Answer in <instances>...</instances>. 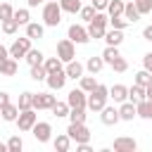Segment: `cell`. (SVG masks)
<instances>
[{"mask_svg":"<svg viewBox=\"0 0 152 152\" xmlns=\"http://www.w3.org/2000/svg\"><path fill=\"white\" fill-rule=\"evenodd\" d=\"M107 102H109V88H107V86H102V83H97V86L88 93L86 109H90V112H100Z\"/></svg>","mask_w":152,"mask_h":152,"instance_id":"1","label":"cell"},{"mask_svg":"<svg viewBox=\"0 0 152 152\" xmlns=\"http://www.w3.org/2000/svg\"><path fill=\"white\" fill-rule=\"evenodd\" d=\"M43 24L45 26H59L62 24V7H59V2H52V0L43 2Z\"/></svg>","mask_w":152,"mask_h":152,"instance_id":"2","label":"cell"},{"mask_svg":"<svg viewBox=\"0 0 152 152\" xmlns=\"http://www.w3.org/2000/svg\"><path fill=\"white\" fill-rule=\"evenodd\" d=\"M107 24H109V17H107V12H97L95 17H93V21H88V36H90V40L95 38V40H100L102 36H104V31H107Z\"/></svg>","mask_w":152,"mask_h":152,"instance_id":"3","label":"cell"},{"mask_svg":"<svg viewBox=\"0 0 152 152\" xmlns=\"http://www.w3.org/2000/svg\"><path fill=\"white\" fill-rule=\"evenodd\" d=\"M38 121V114H36V109L33 107H28V109H21L19 114H17V119H14V124H17V128L21 131V133H28L31 128H33V124Z\"/></svg>","mask_w":152,"mask_h":152,"instance_id":"4","label":"cell"},{"mask_svg":"<svg viewBox=\"0 0 152 152\" xmlns=\"http://www.w3.org/2000/svg\"><path fill=\"white\" fill-rule=\"evenodd\" d=\"M66 135L71 138V142H88L90 140V131H88V126L86 124H69V128H66Z\"/></svg>","mask_w":152,"mask_h":152,"instance_id":"5","label":"cell"},{"mask_svg":"<svg viewBox=\"0 0 152 152\" xmlns=\"http://www.w3.org/2000/svg\"><path fill=\"white\" fill-rule=\"evenodd\" d=\"M66 38H69L71 43H76V45H86V43L90 40L88 28H86V26H81V24H71V26L66 28Z\"/></svg>","mask_w":152,"mask_h":152,"instance_id":"6","label":"cell"},{"mask_svg":"<svg viewBox=\"0 0 152 152\" xmlns=\"http://www.w3.org/2000/svg\"><path fill=\"white\" fill-rule=\"evenodd\" d=\"M7 50H10V57L21 59V57H26V52L31 50V38H28V36H24V38H14V43H12Z\"/></svg>","mask_w":152,"mask_h":152,"instance_id":"7","label":"cell"},{"mask_svg":"<svg viewBox=\"0 0 152 152\" xmlns=\"http://www.w3.org/2000/svg\"><path fill=\"white\" fill-rule=\"evenodd\" d=\"M57 57H59L64 64L71 62V59H76V43H71L69 38L59 40V43H57Z\"/></svg>","mask_w":152,"mask_h":152,"instance_id":"8","label":"cell"},{"mask_svg":"<svg viewBox=\"0 0 152 152\" xmlns=\"http://www.w3.org/2000/svg\"><path fill=\"white\" fill-rule=\"evenodd\" d=\"M45 83H48V88H50V90H62V88L66 86V74H64V69L50 71V74L45 76Z\"/></svg>","mask_w":152,"mask_h":152,"instance_id":"9","label":"cell"},{"mask_svg":"<svg viewBox=\"0 0 152 152\" xmlns=\"http://www.w3.org/2000/svg\"><path fill=\"white\" fill-rule=\"evenodd\" d=\"M31 133H33V138H36L38 142H48V140L52 138V126H50L48 121H36L33 128H31Z\"/></svg>","mask_w":152,"mask_h":152,"instance_id":"10","label":"cell"},{"mask_svg":"<svg viewBox=\"0 0 152 152\" xmlns=\"http://www.w3.org/2000/svg\"><path fill=\"white\" fill-rule=\"evenodd\" d=\"M55 104V95H50V93H33V102H31V107L36 109V112H40V109H50Z\"/></svg>","mask_w":152,"mask_h":152,"instance_id":"11","label":"cell"},{"mask_svg":"<svg viewBox=\"0 0 152 152\" xmlns=\"http://www.w3.org/2000/svg\"><path fill=\"white\" fill-rule=\"evenodd\" d=\"M66 102H69L71 109H74V107H86V102H88V93L81 90V88H74V90H69Z\"/></svg>","mask_w":152,"mask_h":152,"instance_id":"12","label":"cell"},{"mask_svg":"<svg viewBox=\"0 0 152 152\" xmlns=\"http://www.w3.org/2000/svg\"><path fill=\"white\" fill-rule=\"evenodd\" d=\"M100 121H102L104 126H114V124H119V121H121V119H119V109L104 104V107L100 109Z\"/></svg>","mask_w":152,"mask_h":152,"instance_id":"13","label":"cell"},{"mask_svg":"<svg viewBox=\"0 0 152 152\" xmlns=\"http://www.w3.org/2000/svg\"><path fill=\"white\" fill-rule=\"evenodd\" d=\"M83 71H86V66H83L78 59H71V62H66V64H64V74H66V78L78 81V78L83 76Z\"/></svg>","mask_w":152,"mask_h":152,"instance_id":"14","label":"cell"},{"mask_svg":"<svg viewBox=\"0 0 152 152\" xmlns=\"http://www.w3.org/2000/svg\"><path fill=\"white\" fill-rule=\"evenodd\" d=\"M119 119L121 121H133L138 114H135V104L131 102V100H124V102H119Z\"/></svg>","mask_w":152,"mask_h":152,"instance_id":"15","label":"cell"},{"mask_svg":"<svg viewBox=\"0 0 152 152\" xmlns=\"http://www.w3.org/2000/svg\"><path fill=\"white\" fill-rule=\"evenodd\" d=\"M114 150L116 152H135L138 150V142L133 138H128V135H119L114 140Z\"/></svg>","mask_w":152,"mask_h":152,"instance_id":"16","label":"cell"},{"mask_svg":"<svg viewBox=\"0 0 152 152\" xmlns=\"http://www.w3.org/2000/svg\"><path fill=\"white\" fill-rule=\"evenodd\" d=\"M26 36L31 40H40L45 36V24H38V21H28L26 24Z\"/></svg>","mask_w":152,"mask_h":152,"instance_id":"17","label":"cell"},{"mask_svg":"<svg viewBox=\"0 0 152 152\" xmlns=\"http://www.w3.org/2000/svg\"><path fill=\"white\" fill-rule=\"evenodd\" d=\"M19 71V59L7 57L5 62H0V76H14Z\"/></svg>","mask_w":152,"mask_h":152,"instance_id":"18","label":"cell"},{"mask_svg":"<svg viewBox=\"0 0 152 152\" xmlns=\"http://www.w3.org/2000/svg\"><path fill=\"white\" fill-rule=\"evenodd\" d=\"M109 97H112L114 102H124V100H128V88L121 86V83H114V86L109 88Z\"/></svg>","mask_w":152,"mask_h":152,"instance_id":"19","label":"cell"},{"mask_svg":"<svg viewBox=\"0 0 152 152\" xmlns=\"http://www.w3.org/2000/svg\"><path fill=\"white\" fill-rule=\"evenodd\" d=\"M124 17L128 19V24H135V21H138V19H140L142 14L138 12V7H135V2H133V0H128V2L124 5Z\"/></svg>","mask_w":152,"mask_h":152,"instance_id":"20","label":"cell"},{"mask_svg":"<svg viewBox=\"0 0 152 152\" xmlns=\"http://www.w3.org/2000/svg\"><path fill=\"white\" fill-rule=\"evenodd\" d=\"M102 38H104V43H107V45H116V48H119V45L124 43V31L112 28V31H104V36H102Z\"/></svg>","mask_w":152,"mask_h":152,"instance_id":"21","label":"cell"},{"mask_svg":"<svg viewBox=\"0 0 152 152\" xmlns=\"http://www.w3.org/2000/svg\"><path fill=\"white\" fill-rule=\"evenodd\" d=\"M17 114H19V107H17L14 102H7V104L0 107V116H2V121H14Z\"/></svg>","mask_w":152,"mask_h":152,"instance_id":"22","label":"cell"},{"mask_svg":"<svg viewBox=\"0 0 152 152\" xmlns=\"http://www.w3.org/2000/svg\"><path fill=\"white\" fill-rule=\"evenodd\" d=\"M135 114L140 116V119H152V100H140L138 104H135Z\"/></svg>","mask_w":152,"mask_h":152,"instance_id":"23","label":"cell"},{"mask_svg":"<svg viewBox=\"0 0 152 152\" xmlns=\"http://www.w3.org/2000/svg\"><path fill=\"white\" fill-rule=\"evenodd\" d=\"M128 100H131L133 104H138L140 100H145V86H138V83H133V86L128 88Z\"/></svg>","mask_w":152,"mask_h":152,"instance_id":"24","label":"cell"},{"mask_svg":"<svg viewBox=\"0 0 152 152\" xmlns=\"http://www.w3.org/2000/svg\"><path fill=\"white\" fill-rule=\"evenodd\" d=\"M69 109H71V107H69V102H66V100H64V102H62V100H55V104L50 107V112H52L57 119H62V116H69Z\"/></svg>","mask_w":152,"mask_h":152,"instance_id":"25","label":"cell"},{"mask_svg":"<svg viewBox=\"0 0 152 152\" xmlns=\"http://www.w3.org/2000/svg\"><path fill=\"white\" fill-rule=\"evenodd\" d=\"M52 145H55L57 152H69V147H71V138H69L66 133H59V135L52 140Z\"/></svg>","mask_w":152,"mask_h":152,"instance_id":"26","label":"cell"},{"mask_svg":"<svg viewBox=\"0 0 152 152\" xmlns=\"http://www.w3.org/2000/svg\"><path fill=\"white\" fill-rule=\"evenodd\" d=\"M124 5H126L124 0H109V5H107V10H104L107 17H121V14H124Z\"/></svg>","mask_w":152,"mask_h":152,"instance_id":"27","label":"cell"},{"mask_svg":"<svg viewBox=\"0 0 152 152\" xmlns=\"http://www.w3.org/2000/svg\"><path fill=\"white\" fill-rule=\"evenodd\" d=\"M59 7H62V12H66V14H78V10H81L83 5H81V0H59Z\"/></svg>","mask_w":152,"mask_h":152,"instance_id":"28","label":"cell"},{"mask_svg":"<svg viewBox=\"0 0 152 152\" xmlns=\"http://www.w3.org/2000/svg\"><path fill=\"white\" fill-rule=\"evenodd\" d=\"M102 66H104V59H102V55L100 57H88V62H86V69L90 71V74H97V71H102Z\"/></svg>","mask_w":152,"mask_h":152,"instance_id":"29","label":"cell"},{"mask_svg":"<svg viewBox=\"0 0 152 152\" xmlns=\"http://www.w3.org/2000/svg\"><path fill=\"white\" fill-rule=\"evenodd\" d=\"M69 124H86V107L69 109Z\"/></svg>","mask_w":152,"mask_h":152,"instance_id":"30","label":"cell"},{"mask_svg":"<svg viewBox=\"0 0 152 152\" xmlns=\"http://www.w3.org/2000/svg\"><path fill=\"white\" fill-rule=\"evenodd\" d=\"M14 19H17L19 26H26V24L31 21V12H28V7H19V10H14Z\"/></svg>","mask_w":152,"mask_h":152,"instance_id":"31","label":"cell"},{"mask_svg":"<svg viewBox=\"0 0 152 152\" xmlns=\"http://www.w3.org/2000/svg\"><path fill=\"white\" fill-rule=\"evenodd\" d=\"M0 28H2V33H7V36H14V33L19 31V24H17V19L12 17V19H5V21H0Z\"/></svg>","mask_w":152,"mask_h":152,"instance_id":"32","label":"cell"},{"mask_svg":"<svg viewBox=\"0 0 152 152\" xmlns=\"http://www.w3.org/2000/svg\"><path fill=\"white\" fill-rule=\"evenodd\" d=\"M119 55H121V52H119V48H116V45H107V48L102 50V59H104V64H112Z\"/></svg>","mask_w":152,"mask_h":152,"instance_id":"33","label":"cell"},{"mask_svg":"<svg viewBox=\"0 0 152 152\" xmlns=\"http://www.w3.org/2000/svg\"><path fill=\"white\" fill-rule=\"evenodd\" d=\"M24 59H26V62H28V64L33 66V64H43V59H45V55H43L40 50H36V48H31V50L26 52V57H24Z\"/></svg>","mask_w":152,"mask_h":152,"instance_id":"34","label":"cell"},{"mask_svg":"<svg viewBox=\"0 0 152 152\" xmlns=\"http://www.w3.org/2000/svg\"><path fill=\"white\" fill-rule=\"evenodd\" d=\"M43 66H45V69H48V74H50V71L64 69V62H62L59 57H48V59H43Z\"/></svg>","mask_w":152,"mask_h":152,"instance_id":"35","label":"cell"},{"mask_svg":"<svg viewBox=\"0 0 152 152\" xmlns=\"http://www.w3.org/2000/svg\"><path fill=\"white\" fill-rule=\"evenodd\" d=\"M95 86H97L95 74H93V76H81V78H78V88H81V90H86V93H90Z\"/></svg>","mask_w":152,"mask_h":152,"instance_id":"36","label":"cell"},{"mask_svg":"<svg viewBox=\"0 0 152 152\" xmlns=\"http://www.w3.org/2000/svg\"><path fill=\"white\" fill-rule=\"evenodd\" d=\"M45 76H48V69L43 64H33L31 66V78L33 81H45Z\"/></svg>","mask_w":152,"mask_h":152,"instance_id":"37","label":"cell"},{"mask_svg":"<svg viewBox=\"0 0 152 152\" xmlns=\"http://www.w3.org/2000/svg\"><path fill=\"white\" fill-rule=\"evenodd\" d=\"M31 102H33V93H28V90H24V93L19 95V102H17V107H19V112H21V109H28V107H31Z\"/></svg>","mask_w":152,"mask_h":152,"instance_id":"38","label":"cell"},{"mask_svg":"<svg viewBox=\"0 0 152 152\" xmlns=\"http://www.w3.org/2000/svg\"><path fill=\"white\" fill-rule=\"evenodd\" d=\"M21 150H24V140L19 135H12L7 140V152H21Z\"/></svg>","mask_w":152,"mask_h":152,"instance_id":"39","label":"cell"},{"mask_svg":"<svg viewBox=\"0 0 152 152\" xmlns=\"http://www.w3.org/2000/svg\"><path fill=\"white\" fill-rule=\"evenodd\" d=\"M78 14H81V19L88 24V21H93V17L97 14V10H95L93 5H86V7H81V10H78Z\"/></svg>","mask_w":152,"mask_h":152,"instance_id":"40","label":"cell"},{"mask_svg":"<svg viewBox=\"0 0 152 152\" xmlns=\"http://www.w3.org/2000/svg\"><path fill=\"white\" fill-rule=\"evenodd\" d=\"M133 83H138V86H147V83H152V74L147 71V69H140L138 74H135V81Z\"/></svg>","mask_w":152,"mask_h":152,"instance_id":"41","label":"cell"},{"mask_svg":"<svg viewBox=\"0 0 152 152\" xmlns=\"http://www.w3.org/2000/svg\"><path fill=\"white\" fill-rule=\"evenodd\" d=\"M109 24H112V28H119V31H124L126 26H131L124 14H121V17H109Z\"/></svg>","mask_w":152,"mask_h":152,"instance_id":"42","label":"cell"},{"mask_svg":"<svg viewBox=\"0 0 152 152\" xmlns=\"http://www.w3.org/2000/svg\"><path fill=\"white\" fill-rule=\"evenodd\" d=\"M12 17H14V7H12L10 2H0V21L12 19Z\"/></svg>","mask_w":152,"mask_h":152,"instance_id":"43","label":"cell"},{"mask_svg":"<svg viewBox=\"0 0 152 152\" xmlns=\"http://www.w3.org/2000/svg\"><path fill=\"white\" fill-rule=\"evenodd\" d=\"M109 66H112V69H114L116 74H124V71L128 69V62H126V59H124V57L119 55V57H116V59H114V62H112Z\"/></svg>","mask_w":152,"mask_h":152,"instance_id":"44","label":"cell"},{"mask_svg":"<svg viewBox=\"0 0 152 152\" xmlns=\"http://www.w3.org/2000/svg\"><path fill=\"white\" fill-rule=\"evenodd\" d=\"M133 2H135V7H138L140 14H150L152 12V0H133Z\"/></svg>","mask_w":152,"mask_h":152,"instance_id":"45","label":"cell"},{"mask_svg":"<svg viewBox=\"0 0 152 152\" xmlns=\"http://www.w3.org/2000/svg\"><path fill=\"white\" fill-rule=\"evenodd\" d=\"M90 5H93L97 12H104V10H107V5H109V0H90Z\"/></svg>","mask_w":152,"mask_h":152,"instance_id":"46","label":"cell"},{"mask_svg":"<svg viewBox=\"0 0 152 152\" xmlns=\"http://www.w3.org/2000/svg\"><path fill=\"white\" fill-rule=\"evenodd\" d=\"M142 69H147V71L152 74V52H147V55H142Z\"/></svg>","mask_w":152,"mask_h":152,"instance_id":"47","label":"cell"},{"mask_svg":"<svg viewBox=\"0 0 152 152\" xmlns=\"http://www.w3.org/2000/svg\"><path fill=\"white\" fill-rule=\"evenodd\" d=\"M142 38H145V40H150V43H152V24H150V26H145V28H142Z\"/></svg>","mask_w":152,"mask_h":152,"instance_id":"48","label":"cell"},{"mask_svg":"<svg viewBox=\"0 0 152 152\" xmlns=\"http://www.w3.org/2000/svg\"><path fill=\"white\" fill-rule=\"evenodd\" d=\"M7 102H12V100H10V93H7V90H0V107L7 104Z\"/></svg>","mask_w":152,"mask_h":152,"instance_id":"49","label":"cell"},{"mask_svg":"<svg viewBox=\"0 0 152 152\" xmlns=\"http://www.w3.org/2000/svg\"><path fill=\"white\" fill-rule=\"evenodd\" d=\"M76 152H93V150H90L88 142H78V145H76Z\"/></svg>","mask_w":152,"mask_h":152,"instance_id":"50","label":"cell"},{"mask_svg":"<svg viewBox=\"0 0 152 152\" xmlns=\"http://www.w3.org/2000/svg\"><path fill=\"white\" fill-rule=\"evenodd\" d=\"M7 57H10V50H7L5 45H0V62H5Z\"/></svg>","mask_w":152,"mask_h":152,"instance_id":"51","label":"cell"},{"mask_svg":"<svg viewBox=\"0 0 152 152\" xmlns=\"http://www.w3.org/2000/svg\"><path fill=\"white\" fill-rule=\"evenodd\" d=\"M145 97H147V100H152V83H147V86H145Z\"/></svg>","mask_w":152,"mask_h":152,"instance_id":"52","label":"cell"},{"mask_svg":"<svg viewBox=\"0 0 152 152\" xmlns=\"http://www.w3.org/2000/svg\"><path fill=\"white\" fill-rule=\"evenodd\" d=\"M43 2H45V0H26L28 7H38V5H43Z\"/></svg>","mask_w":152,"mask_h":152,"instance_id":"53","label":"cell"},{"mask_svg":"<svg viewBox=\"0 0 152 152\" xmlns=\"http://www.w3.org/2000/svg\"><path fill=\"white\" fill-rule=\"evenodd\" d=\"M0 152H7V142H0Z\"/></svg>","mask_w":152,"mask_h":152,"instance_id":"54","label":"cell"},{"mask_svg":"<svg viewBox=\"0 0 152 152\" xmlns=\"http://www.w3.org/2000/svg\"><path fill=\"white\" fill-rule=\"evenodd\" d=\"M52 2H59V0H52Z\"/></svg>","mask_w":152,"mask_h":152,"instance_id":"55","label":"cell"},{"mask_svg":"<svg viewBox=\"0 0 152 152\" xmlns=\"http://www.w3.org/2000/svg\"><path fill=\"white\" fill-rule=\"evenodd\" d=\"M0 119H2V116H0Z\"/></svg>","mask_w":152,"mask_h":152,"instance_id":"56","label":"cell"}]
</instances>
